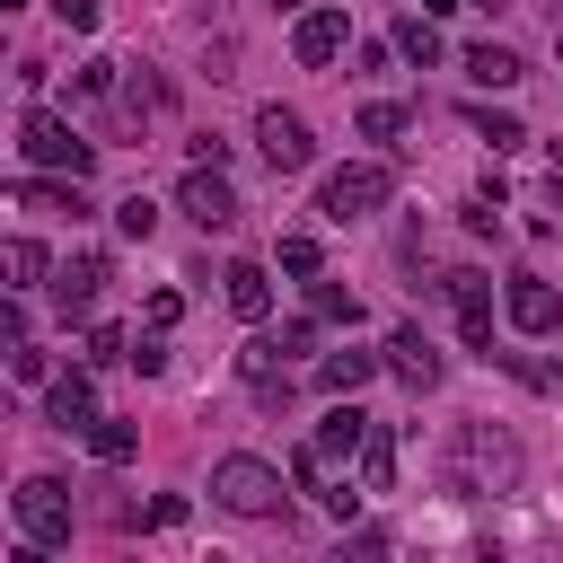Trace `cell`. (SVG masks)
Here are the masks:
<instances>
[{
	"label": "cell",
	"instance_id": "836d02e7",
	"mask_svg": "<svg viewBox=\"0 0 563 563\" xmlns=\"http://www.w3.org/2000/svg\"><path fill=\"white\" fill-rule=\"evenodd\" d=\"M273 343H282V352H308V343H317V317H290V325H282Z\"/></svg>",
	"mask_w": 563,
	"mask_h": 563
},
{
	"label": "cell",
	"instance_id": "d6986e66",
	"mask_svg": "<svg viewBox=\"0 0 563 563\" xmlns=\"http://www.w3.org/2000/svg\"><path fill=\"white\" fill-rule=\"evenodd\" d=\"M361 440H369V413H361V405H334V413L317 422V449H325V457H361Z\"/></svg>",
	"mask_w": 563,
	"mask_h": 563
},
{
	"label": "cell",
	"instance_id": "4dcf8cb0",
	"mask_svg": "<svg viewBox=\"0 0 563 563\" xmlns=\"http://www.w3.org/2000/svg\"><path fill=\"white\" fill-rule=\"evenodd\" d=\"M141 317H150V325H176V317H185V290H150Z\"/></svg>",
	"mask_w": 563,
	"mask_h": 563
},
{
	"label": "cell",
	"instance_id": "d590c367",
	"mask_svg": "<svg viewBox=\"0 0 563 563\" xmlns=\"http://www.w3.org/2000/svg\"><path fill=\"white\" fill-rule=\"evenodd\" d=\"M545 202H554V211H563V167H554V185H545Z\"/></svg>",
	"mask_w": 563,
	"mask_h": 563
},
{
	"label": "cell",
	"instance_id": "e575fe53",
	"mask_svg": "<svg viewBox=\"0 0 563 563\" xmlns=\"http://www.w3.org/2000/svg\"><path fill=\"white\" fill-rule=\"evenodd\" d=\"M449 9H466V0H422V18H449Z\"/></svg>",
	"mask_w": 563,
	"mask_h": 563
},
{
	"label": "cell",
	"instance_id": "cb8c5ba5",
	"mask_svg": "<svg viewBox=\"0 0 563 563\" xmlns=\"http://www.w3.org/2000/svg\"><path fill=\"white\" fill-rule=\"evenodd\" d=\"M466 132L475 141H493V150H519L528 132H519V114H493V106H466Z\"/></svg>",
	"mask_w": 563,
	"mask_h": 563
},
{
	"label": "cell",
	"instance_id": "5b68a950",
	"mask_svg": "<svg viewBox=\"0 0 563 563\" xmlns=\"http://www.w3.org/2000/svg\"><path fill=\"white\" fill-rule=\"evenodd\" d=\"M387 194H396V176H387V167H334V176H325V194H317V211L352 229V220L387 211Z\"/></svg>",
	"mask_w": 563,
	"mask_h": 563
},
{
	"label": "cell",
	"instance_id": "277c9868",
	"mask_svg": "<svg viewBox=\"0 0 563 563\" xmlns=\"http://www.w3.org/2000/svg\"><path fill=\"white\" fill-rule=\"evenodd\" d=\"M9 510H18V537L70 545V484H62V475H26V484L9 493Z\"/></svg>",
	"mask_w": 563,
	"mask_h": 563
},
{
	"label": "cell",
	"instance_id": "603a6c76",
	"mask_svg": "<svg viewBox=\"0 0 563 563\" xmlns=\"http://www.w3.org/2000/svg\"><path fill=\"white\" fill-rule=\"evenodd\" d=\"M0 273H9V290H35L53 264H44V246H35V238H9V246H0Z\"/></svg>",
	"mask_w": 563,
	"mask_h": 563
},
{
	"label": "cell",
	"instance_id": "3957f363",
	"mask_svg": "<svg viewBox=\"0 0 563 563\" xmlns=\"http://www.w3.org/2000/svg\"><path fill=\"white\" fill-rule=\"evenodd\" d=\"M211 493H220V510H238V519H273V510H282V475H273L264 457H246V449L211 466Z\"/></svg>",
	"mask_w": 563,
	"mask_h": 563
},
{
	"label": "cell",
	"instance_id": "f1b7e54d",
	"mask_svg": "<svg viewBox=\"0 0 563 563\" xmlns=\"http://www.w3.org/2000/svg\"><path fill=\"white\" fill-rule=\"evenodd\" d=\"M114 229H123V238H150V229H158V211L132 194V202H114Z\"/></svg>",
	"mask_w": 563,
	"mask_h": 563
},
{
	"label": "cell",
	"instance_id": "ffe728a7",
	"mask_svg": "<svg viewBox=\"0 0 563 563\" xmlns=\"http://www.w3.org/2000/svg\"><path fill=\"white\" fill-rule=\"evenodd\" d=\"M405 123H413V114H405V106H396V97H369V106H361V114H352V132H361V141H387V150H396V141H405Z\"/></svg>",
	"mask_w": 563,
	"mask_h": 563
},
{
	"label": "cell",
	"instance_id": "f546056e",
	"mask_svg": "<svg viewBox=\"0 0 563 563\" xmlns=\"http://www.w3.org/2000/svg\"><path fill=\"white\" fill-rule=\"evenodd\" d=\"M132 369H141V378H158V369H167V325H150V334H141V352H132Z\"/></svg>",
	"mask_w": 563,
	"mask_h": 563
},
{
	"label": "cell",
	"instance_id": "9a60e30c",
	"mask_svg": "<svg viewBox=\"0 0 563 563\" xmlns=\"http://www.w3.org/2000/svg\"><path fill=\"white\" fill-rule=\"evenodd\" d=\"M220 290H229V308H238L246 325H264V317H273V273H264V264H229V273H220Z\"/></svg>",
	"mask_w": 563,
	"mask_h": 563
},
{
	"label": "cell",
	"instance_id": "9c48e42d",
	"mask_svg": "<svg viewBox=\"0 0 563 563\" xmlns=\"http://www.w3.org/2000/svg\"><path fill=\"white\" fill-rule=\"evenodd\" d=\"M440 290H449V308H457V325H466V343H475V352L493 361V282H484V273H449Z\"/></svg>",
	"mask_w": 563,
	"mask_h": 563
},
{
	"label": "cell",
	"instance_id": "74e56055",
	"mask_svg": "<svg viewBox=\"0 0 563 563\" xmlns=\"http://www.w3.org/2000/svg\"><path fill=\"white\" fill-rule=\"evenodd\" d=\"M554 53H563V26H554Z\"/></svg>",
	"mask_w": 563,
	"mask_h": 563
},
{
	"label": "cell",
	"instance_id": "4fadbf2b",
	"mask_svg": "<svg viewBox=\"0 0 563 563\" xmlns=\"http://www.w3.org/2000/svg\"><path fill=\"white\" fill-rule=\"evenodd\" d=\"M501 308H510V325H519V334H554V325H563V299H554V282H537V273H519Z\"/></svg>",
	"mask_w": 563,
	"mask_h": 563
},
{
	"label": "cell",
	"instance_id": "484cf974",
	"mask_svg": "<svg viewBox=\"0 0 563 563\" xmlns=\"http://www.w3.org/2000/svg\"><path fill=\"white\" fill-rule=\"evenodd\" d=\"M396 53L431 70V62H440V26H431V18H405V26H396Z\"/></svg>",
	"mask_w": 563,
	"mask_h": 563
},
{
	"label": "cell",
	"instance_id": "f35d334b",
	"mask_svg": "<svg viewBox=\"0 0 563 563\" xmlns=\"http://www.w3.org/2000/svg\"><path fill=\"white\" fill-rule=\"evenodd\" d=\"M554 167H563V141H554Z\"/></svg>",
	"mask_w": 563,
	"mask_h": 563
},
{
	"label": "cell",
	"instance_id": "5bb4252c",
	"mask_svg": "<svg viewBox=\"0 0 563 563\" xmlns=\"http://www.w3.org/2000/svg\"><path fill=\"white\" fill-rule=\"evenodd\" d=\"M44 422H53V431H88V422H97V387H88V369H70V378L44 387Z\"/></svg>",
	"mask_w": 563,
	"mask_h": 563
},
{
	"label": "cell",
	"instance_id": "4316f807",
	"mask_svg": "<svg viewBox=\"0 0 563 563\" xmlns=\"http://www.w3.org/2000/svg\"><path fill=\"white\" fill-rule=\"evenodd\" d=\"M114 361H132V352H123V325L97 317V325H88V369H114Z\"/></svg>",
	"mask_w": 563,
	"mask_h": 563
},
{
	"label": "cell",
	"instance_id": "30bf717a",
	"mask_svg": "<svg viewBox=\"0 0 563 563\" xmlns=\"http://www.w3.org/2000/svg\"><path fill=\"white\" fill-rule=\"evenodd\" d=\"M387 369H396L413 396H431V387H440V352H431V334H422V325H396V334H387Z\"/></svg>",
	"mask_w": 563,
	"mask_h": 563
},
{
	"label": "cell",
	"instance_id": "52a82bcc",
	"mask_svg": "<svg viewBox=\"0 0 563 563\" xmlns=\"http://www.w3.org/2000/svg\"><path fill=\"white\" fill-rule=\"evenodd\" d=\"M176 211H185L194 229H229V220H238V194H229V176H220V167H202V158H194V167H185V185H176Z\"/></svg>",
	"mask_w": 563,
	"mask_h": 563
},
{
	"label": "cell",
	"instance_id": "8d00e7d4",
	"mask_svg": "<svg viewBox=\"0 0 563 563\" xmlns=\"http://www.w3.org/2000/svg\"><path fill=\"white\" fill-rule=\"evenodd\" d=\"M466 9H510V0H466Z\"/></svg>",
	"mask_w": 563,
	"mask_h": 563
},
{
	"label": "cell",
	"instance_id": "ac0fdd59",
	"mask_svg": "<svg viewBox=\"0 0 563 563\" xmlns=\"http://www.w3.org/2000/svg\"><path fill=\"white\" fill-rule=\"evenodd\" d=\"M466 79H475V88H519L528 70H519L510 44H466Z\"/></svg>",
	"mask_w": 563,
	"mask_h": 563
},
{
	"label": "cell",
	"instance_id": "2e32d148",
	"mask_svg": "<svg viewBox=\"0 0 563 563\" xmlns=\"http://www.w3.org/2000/svg\"><path fill=\"white\" fill-rule=\"evenodd\" d=\"M378 369H387V352H325L317 387H325V396H361V387H369Z\"/></svg>",
	"mask_w": 563,
	"mask_h": 563
},
{
	"label": "cell",
	"instance_id": "7402d4cb",
	"mask_svg": "<svg viewBox=\"0 0 563 563\" xmlns=\"http://www.w3.org/2000/svg\"><path fill=\"white\" fill-rule=\"evenodd\" d=\"M361 484H369V493L396 484V431H387V422H369V440H361Z\"/></svg>",
	"mask_w": 563,
	"mask_h": 563
},
{
	"label": "cell",
	"instance_id": "ba28073f",
	"mask_svg": "<svg viewBox=\"0 0 563 563\" xmlns=\"http://www.w3.org/2000/svg\"><path fill=\"white\" fill-rule=\"evenodd\" d=\"M343 44H352V18H343V9H299V18H290V53H299V70H325Z\"/></svg>",
	"mask_w": 563,
	"mask_h": 563
},
{
	"label": "cell",
	"instance_id": "8992f818",
	"mask_svg": "<svg viewBox=\"0 0 563 563\" xmlns=\"http://www.w3.org/2000/svg\"><path fill=\"white\" fill-rule=\"evenodd\" d=\"M255 150H264V167H273V176H299V167L317 158V132H308V114L264 106V114H255Z\"/></svg>",
	"mask_w": 563,
	"mask_h": 563
},
{
	"label": "cell",
	"instance_id": "e0dca14e",
	"mask_svg": "<svg viewBox=\"0 0 563 563\" xmlns=\"http://www.w3.org/2000/svg\"><path fill=\"white\" fill-rule=\"evenodd\" d=\"M79 440H88V457H97V466H123V457L141 449V422H123V413H97Z\"/></svg>",
	"mask_w": 563,
	"mask_h": 563
},
{
	"label": "cell",
	"instance_id": "7c38bea8",
	"mask_svg": "<svg viewBox=\"0 0 563 563\" xmlns=\"http://www.w3.org/2000/svg\"><path fill=\"white\" fill-rule=\"evenodd\" d=\"M106 282H114V273H106V255H70V264L53 273V308H62V317H88Z\"/></svg>",
	"mask_w": 563,
	"mask_h": 563
},
{
	"label": "cell",
	"instance_id": "1f68e13d",
	"mask_svg": "<svg viewBox=\"0 0 563 563\" xmlns=\"http://www.w3.org/2000/svg\"><path fill=\"white\" fill-rule=\"evenodd\" d=\"M9 378L35 387V378H44V352H35V343H9Z\"/></svg>",
	"mask_w": 563,
	"mask_h": 563
},
{
	"label": "cell",
	"instance_id": "d6a6232c",
	"mask_svg": "<svg viewBox=\"0 0 563 563\" xmlns=\"http://www.w3.org/2000/svg\"><path fill=\"white\" fill-rule=\"evenodd\" d=\"M53 18H62L70 35H88V26H97V0H53Z\"/></svg>",
	"mask_w": 563,
	"mask_h": 563
},
{
	"label": "cell",
	"instance_id": "8fae6325",
	"mask_svg": "<svg viewBox=\"0 0 563 563\" xmlns=\"http://www.w3.org/2000/svg\"><path fill=\"white\" fill-rule=\"evenodd\" d=\"M18 202H26V211H44V220H79V211H88L79 176H44V167H26V176H18Z\"/></svg>",
	"mask_w": 563,
	"mask_h": 563
},
{
	"label": "cell",
	"instance_id": "6da1fadb",
	"mask_svg": "<svg viewBox=\"0 0 563 563\" xmlns=\"http://www.w3.org/2000/svg\"><path fill=\"white\" fill-rule=\"evenodd\" d=\"M440 484H449L457 501L519 493V440L493 431V422H457V431H449V457H440Z\"/></svg>",
	"mask_w": 563,
	"mask_h": 563
},
{
	"label": "cell",
	"instance_id": "44dd1931",
	"mask_svg": "<svg viewBox=\"0 0 563 563\" xmlns=\"http://www.w3.org/2000/svg\"><path fill=\"white\" fill-rule=\"evenodd\" d=\"M308 317H317V325H361V299H352L343 282L317 273V282H308Z\"/></svg>",
	"mask_w": 563,
	"mask_h": 563
},
{
	"label": "cell",
	"instance_id": "7a4b0ae2",
	"mask_svg": "<svg viewBox=\"0 0 563 563\" xmlns=\"http://www.w3.org/2000/svg\"><path fill=\"white\" fill-rule=\"evenodd\" d=\"M18 158H26V167H53V176H88V167H97V141H79L62 114L35 106V114L18 123Z\"/></svg>",
	"mask_w": 563,
	"mask_h": 563
},
{
	"label": "cell",
	"instance_id": "d4e9b609",
	"mask_svg": "<svg viewBox=\"0 0 563 563\" xmlns=\"http://www.w3.org/2000/svg\"><path fill=\"white\" fill-rule=\"evenodd\" d=\"M282 273H299V282H317V273H325V246H317L308 229H282Z\"/></svg>",
	"mask_w": 563,
	"mask_h": 563
},
{
	"label": "cell",
	"instance_id": "83f0119b",
	"mask_svg": "<svg viewBox=\"0 0 563 563\" xmlns=\"http://www.w3.org/2000/svg\"><path fill=\"white\" fill-rule=\"evenodd\" d=\"M290 484H299V493H317V501H325V449H317V440H308V449H299V457H290Z\"/></svg>",
	"mask_w": 563,
	"mask_h": 563
}]
</instances>
